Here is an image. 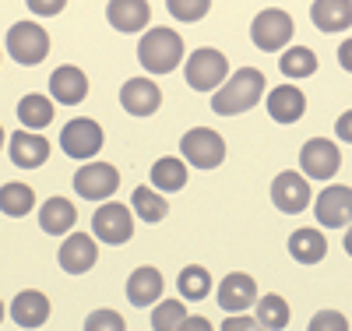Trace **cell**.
Segmentation results:
<instances>
[{"mask_svg":"<svg viewBox=\"0 0 352 331\" xmlns=\"http://www.w3.org/2000/svg\"><path fill=\"white\" fill-rule=\"evenodd\" d=\"M261 96H264V74L257 67H240V71H232L229 81L212 96V109L219 116H236V113L254 109L261 103Z\"/></svg>","mask_w":352,"mask_h":331,"instance_id":"6da1fadb","label":"cell"},{"mask_svg":"<svg viewBox=\"0 0 352 331\" xmlns=\"http://www.w3.org/2000/svg\"><path fill=\"white\" fill-rule=\"evenodd\" d=\"M138 60L148 74H169L184 60V39L173 28H148L138 43Z\"/></svg>","mask_w":352,"mask_h":331,"instance_id":"7a4b0ae2","label":"cell"},{"mask_svg":"<svg viewBox=\"0 0 352 331\" xmlns=\"http://www.w3.org/2000/svg\"><path fill=\"white\" fill-rule=\"evenodd\" d=\"M184 78L194 92H219V88L229 81V60L222 50H212V46H201L187 56L184 64Z\"/></svg>","mask_w":352,"mask_h":331,"instance_id":"3957f363","label":"cell"},{"mask_svg":"<svg viewBox=\"0 0 352 331\" xmlns=\"http://www.w3.org/2000/svg\"><path fill=\"white\" fill-rule=\"evenodd\" d=\"M8 53L21 67H36L50 53V36L39 21H14L8 32Z\"/></svg>","mask_w":352,"mask_h":331,"instance_id":"277c9868","label":"cell"},{"mask_svg":"<svg viewBox=\"0 0 352 331\" xmlns=\"http://www.w3.org/2000/svg\"><path fill=\"white\" fill-rule=\"evenodd\" d=\"M180 156H184V162H190L197 169H215L226 159V141L212 127H190L180 138Z\"/></svg>","mask_w":352,"mask_h":331,"instance_id":"5b68a950","label":"cell"},{"mask_svg":"<svg viewBox=\"0 0 352 331\" xmlns=\"http://www.w3.org/2000/svg\"><path fill=\"white\" fill-rule=\"evenodd\" d=\"M250 39L257 50L264 53H275V50H285V43L292 39V18L282 11V8H264L254 25H250Z\"/></svg>","mask_w":352,"mask_h":331,"instance_id":"8992f818","label":"cell"},{"mask_svg":"<svg viewBox=\"0 0 352 331\" xmlns=\"http://www.w3.org/2000/svg\"><path fill=\"white\" fill-rule=\"evenodd\" d=\"M120 187V169L109 162H88L74 173V191L85 201H106Z\"/></svg>","mask_w":352,"mask_h":331,"instance_id":"52a82bcc","label":"cell"},{"mask_svg":"<svg viewBox=\"0 0 352 331\" xmlns=\"http://www.w3.org/2000/svg\"><path fill=\"white\" fill-rule=\"evenodd\" d=\"M92 229H96V239H102V244H109V247H120L134 233V215H131L127 204L106 201L92 215Z\"/></svg>","mask_w":352,"mask_h":331,"instance_id":"ba28073f","label":"cell"},{"mask_svg":"<svg viewBox=\"0 0 352 331\" xmlns=\"http://www.w3.org/2000/svg\"><path fill=\"white\" fill-rule=\"evenodd\" d=\"M300 166H303V176H310V180H331L342 166V152L328 138H310L300 148Z\"/></svg>","mask_w":352,"mask_h":331,"instance_id":"9c48e42d","label":"cell"},{"mask_svg":"<svg viewBox=\"0 0 352 331\" xmlns=\"http://www.w3.org/2000/svg\"><path fill=\"white\" fill-rule=\"evenodd\" d=\"M314 215L324 229H342V226H352V187H324L314 201Z\"/></svg>","mask_w":352,"mask_h":331,"instance_id":"30bf717a","label":"cell"},{"mask_svg":"<svg viewBox=\"0 0 352 331\" xmlns=\"http://www.w3.org/2000/svg\"><path fill=\"white\" fill-rule=\"evenodd\" d=\"M60 148L71 159H92L102 148V127L88 116H78L60 131Z\"/></svg>","mask_w":352,"mask_h":331,"instance_id":"8fae6325","label":"cell"},{"mask_svg":"<svg viewBox=\"0 0 352 331\" xmlns=\"http://www.w3.org/2000/svg\"><path fill=\"white\" fill-rule=\"evenodd\" d=\"M272 201H275L278 212H285V215L307 212V204H310V184H307V176L296 173V169L278 173L275 184H272Z\"/></svg>","mask_w":352,"mask_h":331,"instance_id":"7c38bea8","label":"cell"},{"mask_svg":"<svg viewBox=\"0 0 352 331\" xmlns=\"http://www.w3.org/2000/svg\"><path fill=\"white\" fill-rule=\"evenodd\" d=\"M257 282L247 272H232L219 282V307L229 314H247L250 307H257Z\"/></svg>","mask_w":352,"mask_h":331,"instance_id":"4fadbf2b","label":"cell"},{"mask_svg":"<svg viewBox=\"0 0 352 331\" xmlns=\"http://www.w3.org/2000/svg\"><path fill=\"white\" fill-rule=\"evenodd\" d=\"M120 103L131 116H152L162 106V92L152 78H131L120 88Z\"/></svg>","mask_w":352,"mask_h":331,"instance_id":"5bb4252c","label":"cell"},{"mask_svg":"<svg viewBox=\"0 0 352 331\" xmlns=\"http://www.w3.org/2000/svg\"><path fill=\"white\" fill-rule=\"evenodd\" d=\"M60 268L71 275H85L88 268H96V257H99V247H96V239L88 236V233H71L64 244H60Z\"/></svg>","mask_w":352,"mask_h":331,"instance_id":"9a60e30c","label":"cell"},{"mask_svg":"<svg viewBox=\"0 0 352 331\" xmlns=\"http://www.w3.org/2000/svg\"><path fill=\"white\" fill-rule=\"evenodd\" d=\"M162 292H166V279H162L159 268L141 264V268H134V272H131V279H127V299H131L134 307H152L155 299H162Z\"/></svg>","mask_w":352,"mask_h":331,"instance_id":"2e32d148","label":"cell"},{"mask_svg":"<svg viewBox=\"0 0 352 331\" xmlns=\"http://www.w3.org/2000/svg\"><path fill=\"white\" fill-rule=\"evenodd\" d=\"M50 96L64 106H78L88 96V74L74 64H64L50 74Z\"/></svg>","mask_w":352,"mask_h":331,"instance_id":"e0dca14e","label":"cell"},{"mask_svg":"<svg viewBox=\"0 0 352 331\" xmlns=\"http://www.w3.org/2000/svg\"><path fill=\"white\" fill-rule=\"evenodd\" d=\"M8 145H11V162L21 166V169H39V166L50 159V141H46L43 134L14 131Z\"/></svg>","mask_w":352,"mask_h":331,"instance_id":"ac0fdd59","label":"cell"},{"mask_svg":"<svg viewBox=\"0 0 352 331\" xmlns=\"http://www.w3.org/2000/svg\"><path fill=\"white\" fill-rule=\"evenodd\" d=\"M268 113H272L275 124H296V120H303V113H307V96L296 85H278L268 96Z\"/></svg>","mask_w":352,"mask_h":331,"instance_id":"d6986e66","label":"cell"},{"mask_svg":"<svg viewBox=\"0 0 352 331\" xmlns=\"http://www.w3.org/2000/svg\"><path fill=\"white\" fill-rule=\"evenodd\" d=\"M106 18L116 32H141L152 18V8L144 0H109L106 4Z\"/></svg>","mask_w":352,"mask_h":331,"instance_id":"ffe728a7","label":"cell"},{"mask_svg":"<svg viewBox=\"0 0 352 331\" xmlns=\"http://www.w3.org/2000/svg\"><path fill=\"white\" fill-rule=\"evenodd\" d=\"M11 317L21 328H43L50 321V296H43L39 289H21L11 303Z\"/></svg>","mask_w":352,"mask_h":331,"instance_id":"44dd1931","label":"cell"},{"mask_svg":"<svg viewBox=\"0 0 352 331\" xmlns=\"http://www.w3.org/2000/svg\"><path fill=\"white\" fill-rule=\"evenodd\" d=\"M74 219H78V208L67 197H46V204L39 208V226L50 236H71Z\"/></svg>","mask_w":352,"mask_h":331,"instance_id":"7402d4cb","label":"cell"},{"mask_svg":"<svg viewBox=\"0 0 352 331\" xmlns=\"http://www.w3.org/2000/svg\"><path fill=\"white\" fill-rule=\"evenodd\" d=\"M310 18L320 32H345L352 25V4L349 0H317L310 4Z\"/></svg>","mask_w":352,"mask_h":331,"instance_id":"603a6c76","label":"cell"},{"mask_svg":"<svg viewBox=\"0 0 352 331\" xmlns=\"http://www.w3.org/2000/svg\"><path fill=\"white\" fill-rule=\"evenodd\" d=\"M289 254L292 261H300V264H317V261H324L328 254V239L320 229H296L289 236Z\"/></svg>","mask_w":352,"mask_h":331,"instance_id":"cb8c5ba5","label":"cell"},{"mask_svg":"<svg viewBox=\"0 0 352 331\" xmlns=\"http://www.w3.org/2000/svg\"><path fill=\"white\" fill-rule=\"evenodd\" d=\"M53 103L46 99V96H39V92H32V96H25L21 103H18V120H21V127H28L32 134H39L43 127H50V120H53Z\"/></svg>","mask_w":352,"mask_h":331,"instance_id":"d4e9b609","label":"cell"},{"mask_svg":"<svg viewBox=\"0 0 352 331\" xmlns=\"http://www.w3.org/2000/svg\"><path fill=\"white\" fill-rule=\"evenodd\" d=\"M36 208V191L28 184H4L0 187V212L11 215V219H21Z\"/></svg>","mask_w":352,"mask_h":331,"instance_id":"484cf974","label":"cell"},{"mask_svg":"<svg viewBox=\"0 0 352 331\" xmlns=\"http://www.w3.org/2000/svg\"><path fill=\"white\" fill-rule=\"evenodd\" d=\"M152 184H155L159 194L162 191H184V184H187V162L184 159H159L152 166Z\"/></svg>","mask_w":352,"mask_h":331,"instance_id":"4316f807","label":"cell"},{"mask_svg":"<svg viewBox=\"0 0 352 331\" xmlns=\"http://www.w3.org/2000/svg\"><path fill=\"white\" fill-rule=\"evenodd\" d=\"M278 71L285 78H310L317 71V53L307 50V46H289L278 60Z\"/></svg>","mask_w":352,"mask_h":331,"instance_id":"83f0119b","label":"cell"},{"mask_svg":"<svg viewBox=\"0 0 352 331\" xmlns=\"http://www.w3.org/2000/svg\"><path fill=\"white\" fill-rule=\"evenodd\" d=\"M131 204H134V215L144 219V222H162L166 212H169L166 197L159 191H152V187H138L134 197H131Z\"/></svg>","mask_w":352,"mask_h":331,"instance_id":"f1b7e54d","label":"cell"},{"mask_svg":"<svg viewBox=\"0 0 352 331\" xmlns=\"http://www.w3.org/2000/svg\"><path fill=\"white\" fill-rule=\"evenodd\" d=\"M257 324H264L268 331H282L289 324V303L278 292H268L257 299Z\"/></svg>","mask_w":352,"mask_h":331,"instance_id":"f546056e","label":"cell"},{"mask_svg":"<svg viewBox=\"0 0 352 331\" xmlns=\"http://www.w3.org/2000/svg\"><path fill=\"white\" fill-rule=\"evenodd\" d=\"M190 321L184 299H162V303L152 310V331H180Z\"/></svg>","mask_w":352,"mask_h":331,"instance_id":"4dcf8cb0","label":"cell"},{"mask_svg":"<svg viewBox=\"0 0 352 331\" xmlns=\"http://www.w3.org/2000/svg\"><path fill=\"white\" fill-rule=\"evenodd\" d=\"M176 286H180L184 299H204L212 292V275H208V268H201V264H187L180 272V279H176Z\"/></svg>","mask_w":352,"mask_h":331,"instance_id":"1f68e13d","label":"cell"},{"mask_svg":"<svg viewBox=\"0 0 352 331\" xmlns=\"http://www.w3.org/2000/svg\"><path fill=\"white\" fill-rule=\"evenodd\" d=\"M85 331H127V321L116 310L102 307V310H92L85 317Z\"/></svg>","mask_w":352,"mask_h":331,"instance_id":"d6a6232c","label":"cell"},{"mask_svg":"<svg viewBox=\"0 0 352 331\" xmlns=\"http://www.w3.org/2000/svg\"><path fill=\"white\" fill-rule=\"evenodd\" d=\"M310 331H349V321L338 310H317L310 317Z\"/></svg>","mask_w":352,"mask_h":331,"instance_id":"836d02e7","label":"cell"},{"mask_svg":"<svg viewBox=\"0 0 352 331\" xmlns=\"http://www.w3.org/2000/svg\"><path fill=\"white\" fill-rule=\"evenodd\" d=\"M208 0H194V4H184V0H169V14H176L180 21H197L208 14Z\"/></svg>","mask_w":352,"mask_h":331,"instance_id":"e575fe53","label":"cell"},{"mask_svg":"<svg viewBox=\"0 0 352 331\" xmlns=\"http://www.w3.org/2000/svg\"><path fill=\"white\" fill-rule=\"evenodd\" d=\"M222 331H268L264 324H257V317H247V314H229L222 321Z\"/></svg>","mask_w":352,"mask_h":331,"instance_id":"d590c367","label":"cell"},{"mask_svg":"<svg viewBox=\"0 0 352 331\" xmlns=\"http://www.w3.org/2000/svg\"><path fill=\"white\" fill-rule=\"evenodd\" d=\"M335 134H338V141H349V145H352V109H345V113L335 120Z\"/></svg>","mask_w":352,"mask_h":331,"instance_id":"8d00e7d4","label":"cell"},{"mask_svg":"<svg viewBox=\"0 0 352 331\" xmlns=\"http://www.w3.org/2000/svg\"><path fill=\"white\" fill-rule=\"evenodd\" d=\"M338 64L352 74V36H349L345 43H338Z\"/></svg>","mask_w":352,"mask_h":331,"instance_id":"74e56055","label":"cell"},{"mask_svg":"<svg viewBox=\"0 0 352 331\" xmlns=\"http://www.w3.org/2000/svg\"><path fill=\"white\" fill-rule=\"evenodd\" d=\"M180 331H215V328H212V321H208V317H190Z\"/></svg>","mask_w":352,"mask_h":331,"instance_id":"f35d334b","label":"cell"},{"mask_svg":"<svg viewBox=\"0 0 352 331\" xmlns=\"http://www.w3.org/2000/svg\"><path fill=\"white\" fill-rule=\"evenodd\" d=\"M32 11H39V14H56V11H64V4L56 0V4H28Z\"/></svg>","mask_w":352,"mask_h":331,"instance_id":"ab89813d","label":"cell"},{"mask_svg":"<svg viewBox=\"0 0 352 331\" xmlns=\"http://www.w3.org/2000/svg\"><path fill=\"white\" fill-rule=\"evenodd\" d=\"M345 254H349V257H352V226H349V229H345Z\"/></svg>","mask_w":352,"mask_h":331,"instance_id":"60d3db41","label":"cell"},{"mask_svg":"<svg viewBox=\"0 0 352 331\" xmlns=\"http://www.w3.org/2000/svg\"><path fill=\"white\" fill-rule=\"evenodd\" d=\"M0 148H4V127H0Z\"/></svg>","mask_w":352,"mask_h":331,"instance_id":"b9f144b4","label":"cell"},{"mask_svg":"<svg viewBox=\"0 0 352 331\" xmlns=\"http://www.w3.org/2000/svg\"><path fill=\"white\" fill-rule=\"evenodd\" d=\"M4 314H8V310H4V303H0V321H4Z\"/></svg>","mask_w":352,"mask_h":331,"instance_id":"7bdbcfd3","label":"cell"}]
</instances>
